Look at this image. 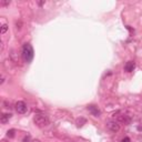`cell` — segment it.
Instances as JSON below:
<instances>
[{"instance_id": "5bb4252c", "label": "cell", "mask_w": 142, "mask_h": 142, "mask_svg": "<svg viewBox=\"0 0 142 142\" xmlns=\"http://www.w3.org/2000/svg\"><path fill=\"white\" fill-rule=\"evenodd\" d=\"M121 142H131V141H130V138L126 137V138H123V139L121 140Z\"/></svg>"}, {"instance_id": "52a82bcc", "label": "cell", "mask_w": 142, "mask_h": 142, "mask_svg": "<svg viewBox=\"0 0 142 142\" xmlns=\"http://www.w3.org/2000/svg\"><path fill=\"white\" fill-rule=\"evenodd\" d=\"M134 67H136V63L133 61H129V62L126 63V66H124V70H126L127 72H132Z\"/></svg>"}, {"instance_id": "ba28073f", "label": "cell", "mask_w": 142, "mask_h": 142, "mask_svg": "<svg viewBox=\"0 0 142 142\" xmlns=\"http://www.w3.org/2000/svg\"><path fill=\"white\" fill-rule=\"evenodd\" d=\"M10 118H11V114H10V113H2L1 118H0V122H1V123H7L9 121Z\"/></svg>"}, {"instance_id": "4fadbf2b", "label": "cell", "mask_w": 142, "mask_h": 142, "mask_svg": "<svg viewBox=\"0 0 142 142\" xmlns=\"http://www.w3.org/2000/svg\"><path fill=\"white\" fill-rule=\"evenodd\" d=\"M22 142H30V136H26L25 138H23Z\"/></svg>"}, {"instance_id": "7c38bea8", "label": "cell", "mask_w": 142, "mask_h": 142, "mask_svg": "<svg viewBox=\"0 0 142 142\" xmlns=\"http://www.w3.org/2000/svg\"><path fill=\"white\" fill-rule=\"evenodd\" d=\"M7 30H8V26H7L6 23H5V25L2 26V28H1V33H2V35H3V33H5V32L7 31Z\"/></svg>"}, {"instance_id": "3957f363", "label": "cell", "mask_w": 142, "mask_h": 142, "mask_svg": "<svg viewBox=\"0 0 142 142\" xmlns=\"http://www.w3.org/2000/svg\"><path fill=\"white\" fill-rule=\"evenodd\" d=\"M15 107H16V111L20 114H23L27 112V104L23 101H18Z\"/></svg>"}, {"instance_id": "8fae6325", "label": "cell", "mask_w": 142, "mask_h": 142, "mask_svg": "<svg viewBox=\"0 0 142 142\" xmlns=\"http://www.w3.org/2000/svg\"><path fill=\"white\" fill-rule=\"evenodd\" d=\"M10 3V0H2L1 2H0V6L1 7H5V6H8Z\"/></svg>"}, {"instance_id": "6da1fadb", "label": "cell", "mask_w": 142, "mask_h": 142, "mask_svg": "<svg viewBox=\"0 0 142 142\" xmlns=\"http://www.w3.org/2000/svg\"><path fill=\"white\" fill-rule=\"evenodd\" d=\"M33 53H35L33 52V48L30 43H26V45L22 47V58L27 63H30L32 61L33 56H35Z\"/></svg>"}, {"instance_id": "9c48e42d", "label": "cell", "mask_w": 142, "mask_h": 142, "mask_svg": "<svg viewBox=\"0 0 142 142\" xmlns=\"http://www.w3.org/2000/svg\"><path fill=\"white\" fill-rule=\"evenodd\" d=\"M15 132H16V130H15V129L9 130L8 132H7V137H9V138H13V137H15Z\"/></svg>"}, {"instance_id": "8992f818", "label": "cell", "mask_w": 142, "mask_h": 142, "mask_svg": "<svg viewBox=\"0 0 142 142\" xmlns=\"http://www.w3.org/2000/svg\"><path fill=\"white\" fill-rule=\"evenodd\" d=\"M114 119H117V122H124V123H128L130 121L129 117L128 116H124V114H117V117L114 116Z\"/></svg>"}, {"instance_id": "7a4b0ae2", "label": "cell", "mask_w": 142, "mask_h": 142, "mask_svg": "<svg viewBox=\"0 0 142 142\" xmlns=\"http://www.w3.org/2000/svg\"><path fill=\"white\" fill-rule=\"evenodd\" d=\"M33 122L38 127H45L49 124V119L45 114H36L35 118H33Z\"/></svg>"}, {"instance_id": "30bf717a", "label": "cell", "mask_w": 142, "mask_h": 142, "mask_svg": "<svg viewBox=\"0 0 142 142\" xmlns=\"http://www.w3.org/2000/svg\"><path fill=\"white\" fill-rule=\"evenodd\" d=\"M77 123H78V127H82V124H81V123H86V119H83V118L78 119L77 120Z\"/></svg>"}, {"instance_id": "9a60e30c", "label": "cell", "mask_w": 142, "mask_h": 142, "mask_svg": "<svg viewBox=\"0 0 142 142\" xmlns=\"http://www.w3.org/2000/svg\"><path fill=\"white\" fill-rule=\"evenodd\" d=\"M43 3H45V1H41V2H39V6H42Z\"/></svg>"}, {"instance_id": "277c9868", "label": "cell", "mask_w": 142, "mask_h": 142, "mask_svg": "<svg viewBox=\"0 0 142 142\" xmlns=\"http://www.w3.org/2000/svg\"><path fill=\"white\" fill-rule=\"evenodd\" d=\"M107 128L110 131H112V132H118V131L120 130V126H119V123H118L116 120H114V121H109V122L107 123Z\"/></svg>"}, {"instance_id": "5b68a950", "label": "cell", "mask_w": 142, "mask_h": 142, "mask_svg": "<svg viewBox=\"0 0 142 142\" xmlns=\"http://www.w3.org/2000/svg\"><path fill=\"white\" fill-rule=\"evenodd\" d=\"M88 110H89L94 117H99L101 114L100 109L98 107H96V106H89V107H88Z\"/></svg>"}, {"instance_id": "2e32d148", "label": "cell", "mask_w": 142, "mask_h": 142, "mask_svg": "<svg viewBox=\"0 0 142 142\" xmlns=\"http://www.w3.org/2000/svg\"><path fill=\"white\" fill-rule=\"evenodd\" d=\"M33 142H40V141H38V140H36V141H33Z\"/></svg>"}]
</instances>
